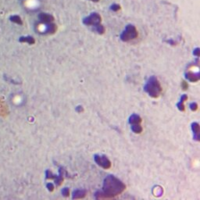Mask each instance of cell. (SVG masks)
Instances as JSON below:
<instances>
[{
    "label": "cell",
    "mask_w": 200,
    "mask_h": 200,
    "mask_svg": "<svg viewBox=\"0 0 200 200\" xmlns=\"http://www.w3.org/2000/svg\"><path fill=\"white\" fill-rule=\"evenodd\" d=\"M125 189L126 185L113 175H109L104 179L102 192L110 199H113L114 196L120 195Z\"/></svg>",
    "instance_id": "6da1fadb"
},
{
    "label": "cell",
    "mask_w": 200,
    "mask_h": 200,
    "mask_svg": "<svg viewBox=\"0 0 200 200\" xmlns=\"http://www.w3.org/2000/svg\"><path fill=\"white\" fill-rule=\"evenodd\" d=\"M144 91L149 94L152 98L156 99L160 97L163 92V88L160 81L156 76H151L147 80L146 84L144 86Z\"/></svg>",
    "instance_id": "7a4b0ae2"
},
{
    "label": "cell",
    "mask_w": 200,
    "mask_h": 200,
    "mask_svg": "<svg viewBox=\"0 0 200 200\" xmlns=\"http://www.w3.org/2000/svg\"><path fill=\"white\" fill-rule=\"evenodd\" d=\"M138 36V33L135 26H134L132 24H128L125 28L124 31L121 33L120 38L121 41L124 42H128L129 41L137 38Z\"/></svg>",
    "instance_id": "3957f363"
},
{
    "label": "cell",
    "mask_w": 200,
    "mask_h": 200,
    "mask_svg": "<svg viewBox=\"0 0 200 200\" xmlns=\"http://www.w3.org/2000/svg\"><path fill=\"white\" fill-rule=\"evenodd\" d=\"M94 160H95V162L97 163V165H99V167L105 170H108L112 167L111 161L107 158V156L104 155L96 154L94 156Z\"/></svg>",
    "instance_id": "277c9868"
},
{
    "label": "cell",
    "mask_w": 200,
    "mask_h": 200,
    "mask_svg": "<svg viewBox=\"0 0 200 200\" xmlns=\"http://www.w3.org/2000/svg\"><path fill=\"white\" fill-rule=\"evenodd\" d=\"M101 21H102V17L97 13H92L90 16L84 17L83 19V24L87 26L96 27V25L101 24Z\"/></svg>",
    "instance_id": "5b68a950"
},
{
    "label": "cell",
    "mask_w": 200,
    "mask_h": 200,
    "mask_svg": "<svg viewBox=\"0 0 200 200\" xmlns=\"http://www.w3.org/2000/svg\"><path fill=\"white\" fill-rule=\"evenodd\" d=\"M38 19L39 20L43 23V24H49V23H52L55 20L54 17L51 14L49 13H41L38 15Z\"/></svg>",
    "instance_id": "8992f818"
},
{
    "label": "cell",
    "mask_w": 200,
    "mask_h": 200,
    "mask_svg": "<svg viewBox=\"0 0 200 200\" xmlns=\"http://www.w3.org/2000/svg\"><path fill=\"white\" fill-rule=\"evenodd\" d=\"M185 78L190 82H197L200 80V74L199 72L193 73L192 71H188L185 73Z\"/></svg>",
    "instance_id": "52a82bcc"
},
{
    "label": "cell",
    "mask_w": 200,
    "mask_h": 200,
    "mask_svg": "<svg viewBox=\"0 0 200 200\" xmlns=\"http://www.w3.org/2000/svg\"><path fill=\"white\" fill-rule=\"evenodd\" d=\"M192 130L194 133V139L196 140L197 142L200 141V136H199V132H200V128H199V124L197 122H194L192 124Z\"/></svg>",
    "instance_id": "ba28073f"
},
{
    "label": "cell",
    "mask_w": 200,
    "mask_h": 200,
    "mask_svg": "<svg viewBox=\"0 0 200 200\" xmlns=\"http://www.w3.org/2000/svg\"><path fill=\"white\" fill-rule=\"evenodd\" d=\"M87 195V191L84 189H77L73 192V199H83Z\"/></svg>",
    "instance_id": "9c48e42d"
},
{
    "label": "cell",
    "mask_w": 200,
    "mask_h": 200,
    "mask_svg": "<svg viewBox=\"0 0 200 200\" xmlns=\"http://www.w3.org/2000/svg\"><path fill=\"white\" fill-rule=\"evenodd\" d=\"M59 175L56 176V178H55V183L57 186H60L62 184H63V175H64V173H65V170L63 167H61L59 170Z\"/></svg>",
    "instance_id": "30bf717a"
},
{
    "label": "cell",
    "mask_w": 200,
    "mask_h": 200,
    "mask_svg": "<svg viewBox=\"0 0 200 200\" xmlns=\"http://www.w3.org/2000/svg\"><path fill=\"white\" fill-rule=\"evenodd\" d=\"M56 31H57V26H56V24H53V22H52V23H49V24H46L44 34H52L55 32H56Z\"/></svg>",
    "instance_id": "8fae6325"
},
{
    "label": "cell",
    "mask_w": 200,
    "mask_h": 200,
    "mask_svg": "<svg viewBox=\"0 0 200 200\" xmlns=\"http://www.w3.org/2000/svg\"><path fill=\"white\" fill-rule=\"evenodd\" d=\"M188 96L187 95H185V94H184L181 96V99H180V102H178L177 103V107H178V109L180 110V111H181V112H184V111H185V106H184V102L188 100Z\"/></svg>",
    "instance_id": "7c38bea8"
},
{
    "label": "cell",
    "mask_w": 200,
    "mask_h": 200,
    "mask_svg": "<svg viewBox=\"0 0 200 200\" xmlns=\"http://www.w3.org/2000/svg\"><path fill=\"white\" fill-rule=\"evenodd\" d=\"M142 122V119L138 114H132L129 117V124H141Z\"/></svg>",
    "instance_id": "4fadbf2b"
},
{
    "label": "cell",
    "mask_w": 200,
    "mask_h": 200,
    "mask_svg": "<svg viewBox=\"0 0 200 200\" xmlns=\"http://www.w3.org/2000/svg\"><path fill=\"white\" fill-rule=\"evenodd\" d=\"M20 42H27L30 45H34L35 43V40L32 36H23L19 38Z\"/></svg>",
    "instance_id": "5bb4252c"
},
{
    "label": "cell",
    "mask_w": 200,
    "mask_h": 200,
    "mask_svg": "<svg viewBox=\"0 0 200 200\" xmlns=\"http://www.w3.org/2000/svg\"><path fill=\"white\" fill-rule=\"evenodd\" d=\"M131 128L134 134H141L143 131V128L141 124H131Z\"/></svg>",
    "instance_id": "9a60e30c"
},
{
    "label": "cell",
    "mask_w": 200,
    "mask_h": 200,
    "mask_svg": "<svg viewBox=\"0 0 200 200\" xmlns=\"http://www.w3.org/2000/svg\"><path fill=\"white\" fill-rule=\"evenodd\" d=\"M10 21L13 22V23H16L17 24H20V25H22L23 24V22H22V20L21 18L17 16V15H13V16H11L10 17Z\"/></svg>",
    "instance_id": "2e32d148"
},
{
    "label": "cell",
    "mask_w": 200,
    "mask_h": 200,
    "mask_svg": "<svg viewBox=\"0 0 200 200\" xmlns=\"http://www.w3.org/2000/svg\"><path fill=\"white\" fill-rule=\"evenodd\" d=\"M95 28H96V31L99 34H103L105 33V31H106V29H105L104 26H103V25H102L101 24H98V25H96Z\"/></svg>",
    "instance_id": "e0dca14e"
},
{
    "label": "cell",
    "mask_w": 200,
    "mask_h": 200,
    "mask_svg": "<svg viewBox=\"0 0 200 200\" xmlns=\"http://www.w3.org/2000/svg\"><path fill=\"white\" fill-rule=\"evenodd\" d=\"M46 179H55L56 178V175L53 174L52 173V171H50L49 170H47L46 171Z\"/></svg>",
    "instance_id": "ac0fdd59"
},
{
    "label": "cell",
    "mask_w": 200,
    "mask_h": 200,
    "mask_svg": "<svg viewBox=\"0 0 200 200\" xmlns=\"http://www.w3.org/2000/svg\"><path fill=\"white\" fill-rule=\"evenodd\" d=\"M189 108L191 109L192 111L196 112V111L198 110L199 106H198V104H197L196 102H192V103H190V105H189Z\"/></svg>",
    "instance_id": "d6986e66"
},
{
    "label": "cell",
    "mask_w": 200,
    "mask_h": 200,
    "mask_svg": "<svg viewBox=\"0 0 200 200\" xmlns=\"http://www.w3.org/2000/svg\"><path fill=\"white\" fill-rule=\"evenodd\" d=\"M120 6L119 5V4H113L111 6H110V10H113V11H114V12H117L118 10H120Z\"/></svg>",
    "instance_id": "ffe728a7"
},
{
    "label": "cell",
    "mask_w": 200,
    "mask_h": 200,
    "mask_svg": "<svg viewBox=\"0 0 200 200\" xmlns=\"http://www.w3.org/2000/svg\"><path fill=\"white\" fill-rule=\"evenodd\" d=\"M62 194H63V196L68 197V196H70V190H69V188H64L62 190Z\"/></svg>",
    "instance_id": "44dd1931"
},
{
    "label": "cell",
    "mask_w": 200,
    "mask_h": 200,
    "mask_svg": "<svg viewBox=\"0 0 200 200\" xmlns=\"http://www.w3.org/2000/svg\"><path fill=\"white\" fill-rule=\"evenodd\" d=\"M46 188H48V190L49 191V192H53L54 191V185H53V184L52 183H48L46 184Z\"/></svg>",
    "instance_id": "7402d4cb"
},
{
    "label": "cell",
    "mask_w": 200,
    "mask_h": 200,
    "mask_svg": "<svg viewBox=\"0 0 200 200\" xmlns=\"http://www.w3.org/2000/svg\"><path fill=\"white\" fill-rule=\"evenodd\" d=\"M193 55L194 56H196V57H199L200 56V49L199 48H196L194 51H193Z\"/></svg>",
    "instance_id": "603a6c76"
},
{
    "label": "cell",
    "mask_w": 200,
    "mask_h": 200,
    "mask_svg": "<svg viewBox=\"0 0 200 200\" xmlns=\"http://www.w3.org/2000/svg\"><path fill=\"white\" fill-rule=\"evenodd\" d=\"M76 111H77L78 113H81V112H83V107H82L81 106H78L76 107Z\"/></svg>",
    "instance_id": "cb8c5ba5"
},
{
    "label": "cell",
    "mask_w": 200,
    "mask_h": 200,
    "mask_svg": "<svg viewBox=\"0 0 200 200\" xmlns=\"http://www.w3.org/2000/svg\"><path fill=\"white\" fill-rule=\"evenodd\" d=\"M181 87H182V88H183L184 90H186V89L188 88V85L187 82H185V81H182V83H181Z\"/></svg>",
    "instance_id": "d4e9b609"
},
{
    "label": "cell",
    "mask_w": 200,
    "mask_h": 200,
    "mask_svg": "<svg viewBox=\"0 0 200 200\" xmlns=\"http://www.w3.org/2000/svg\"><path fill=\"white\" fill-rule=\"evenodd\" d=\"M167 42L170 45H172V46H175V45H176V42H175L174 41H173V40H168Z\"/></svg>",
    "instance_id": "484cf974"
},
{
    "label": "cell",
    "mask_w": 200,
    "mask_h": 200,
    "mask_svg": "<svg viewBox=\"0 0 200 200\" xmlns=\"http://www.w3.org/2000/svg\"><path fill=\"white\" fill-rule=\"evenodd\" d=\"M90 1H92V2H98L99 0H90Z\"/></svg>",
    "instance_id": "4316f807"
}]
</instances>
